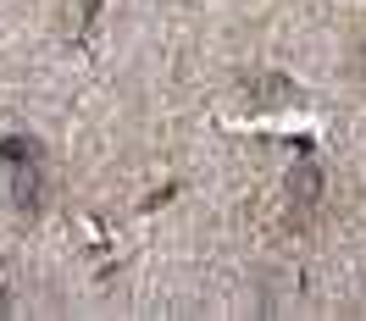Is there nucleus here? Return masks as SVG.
Segmentation results:
<instances>
[{
  "label": "nucleus",
  "mask_w": 366,
  "mask_h": 321,
  "mask_svg": "<svg viewBox=\"0 0 366 321\" xmlns=\"http://www.w3.org/2000/svg\"><path fill=\"white\" fill-rule=\"evenodd\" d=\"M0 305H6V294H0Z\"/></svg>",
  "instance_id": "f03ea898"
},
{
  "label": "nucleus",
  "mask_w": 366,
  "mask_h": 321,
  "mask_svg": "<svg viewBox=\"0 0 366 321\" xmlns=\"http://www.w3.org/2000/svg\"><path fill=\"white\" fill-rule=\"evenodd\" d=\"M289 194H295L300 205H311V200H317V194H322V172H317V166H311V160H300L295 172H289Z\"/></svg>",
  "instance_id": "f257e3e1"
}]
</instances>
